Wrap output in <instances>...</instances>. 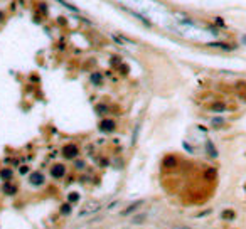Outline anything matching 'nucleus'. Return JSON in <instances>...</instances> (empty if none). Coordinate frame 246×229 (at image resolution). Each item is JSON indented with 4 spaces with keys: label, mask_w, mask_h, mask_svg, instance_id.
<instances>
[{
    "label": "nucleus",
    "mask_w": 246,
    "mask_h": 229,
    "mask_svg": "<svg viewBox=\"0 0 246 229\" xmlns=\"http://www.w3.org/2000/svg\"><path fill=\"white\" fill-rule=\"evenodd\" d=\"M143 204H145V200H137V202L130 204V206H128L127 209H123V211H122V216H130V214L137 212V211L140 209V207H143Z\"/></svg>",
    "instance_id": "3"
},
{
    "label": "nucleus",
    "mask_w": 246,
    "mask_h": 229,
    "mask_svg": "<svg viewBox=\"0 0 246 229\" xmlns=\"http://www.w3.org/2000/svg\"><path fill=\"white\" fill-rule=\"evenodd\" d=\"M67 199H69V202H76V200H79V194L78 192H71Z\"/></svg>",
    "instance_id": "13"
},
{
    "label": "nucleus",
    "mask_w": 246,
    "mask_h": 229,
    "mask_svg": "<svg viewBox=\"0 0 246 229\" xmlns=\"http://www.w3.org/2000/svg\"><path fill=\"white\" fill-rule=\"evenodd\" d=\"M206 148L209 150L211 157H217V152H216V148H214V147H212V143H211V142H208V143H206Z\"/></svg>",
    "instance_id": "11"
},
{
    "label": "nucleus",
    "mask_w": 246,
    "mask_h": 229,
    "mask_svg": "<svg viewBox=\"0 0 246 229\" xmlns=\"http://www.w3.org/2000/svg\"><path fill=\"white\" fill-rule=\"evenodd\" d=\"M29 182L32 185H35V187H39V185H44L46 177H44V174H41V172H34V174H30Z\"/></svg>",
    "instance_id": "4"
},
{
    "label": "nucleus",
    "mask_w": 246,
    "mask_h": 229,
    "mask_svg": "<svg viewBox=\"0 0 246 229\" xmlns=\"http://www.w3.org/2000/svg\"><path fill=\"white\" fill-rule=\"evenodd\" d=\"M212 110H217V111H219V110H224V105L223 103H217L216 106H212Z\"/></svg>",
    "instance_id": "17"
},
{
    "label": "nucleus",
    "mask_w": 246,
    "mask_h": 229,
    "mask_svg": "<svg viewBox=\"0 0 246 229\" xmlns=\"http://www.w3.org/2000/svg\"><path fill=\"white\" fill-rule=\"evenodd\" d=\"M145 217H147V216H145V214H142V216H138V217H133V221H131V223H133V224H142V221H143Z\"/></svg>",
    "instance_id": "15"
},
{
    "label": "nucleus",
    "mask_w": 246,
    "mask_h": 229,
    "mask_svg": "<svg viewBox=\"0 0 246 229\" xmlns=\"http://www.w3.org/2000/svg\"><path fill=\"white\" fill-rule=\"evenodd\" d=\"M3 192H5L7 195H14L17 192V187H15V185H12L10 182H5V185H3Z\"/></svg>",
    "instance_id": "8"
},
{
    "label": "nucleus",
    "mask_w": 246,
    "mask_h": 229,
    "mask_svg": "<svg viewBox=\"0 0 246 229\" xmlns=\"http://www.w3.org/2000/svg\"><path fill=\"white\" fill-rule=\"evenodd\" d=\"M163 165H165V167H169V165H175V160L170 159V157H169V159H167L165 162H163Z\"/></svg>",
    "instance_id": "16"
},
{
    "label": "nucleus",
    "mask_w": 246,
    "mask_h": 229,
    "mask_svg": "<svg viewBox=\"0 0 246 229\" xmlns=\"http://www.w3.org/2000/svg\"><path fill=\"white\" fill-rule=\"evenodd\" d=\"M209 47H216V49H223V51H234V47L231 44H226V42H209Z\"/></svg>",
    "instance_id": "7"
},
{
    "label": "nucleus",
    "mask_w": 246,
    "mask_h": 229,
    "mask_svg": "<svg viewBox=\"0 0 246 229\" xmlns=\"http://www.w3.org/2000/svg\"><path fill=\"white\" fill-rule=\"evenodd\" d=\"M64 174H66V167H64L63 163H56V165H52L51 175L54 179H61V177H64Z\"/></svg>",
    "instance_id": "6"
},
{
    "label": "nucleus",
    "mask_w": 246,
    "mask_h": 229,
    "mask_svg": "<svg viewBox=\"0 0 246 229\" xmlns=\"http://www.w3.org/2000/svg\"><path fill=\"white\" fill-rule=\"evenodd\" d=\"M0 19H2V15H0Z\"/></svg>",
    "instance_id": "21"
},
{
    "label": "nucleus",
    "mask_w": 246,
    "mask_h": 229,
    "mask_svg": "<svg viewBox=\"0 0 246 229\" xmlns=\"http://www.w3.org/2000/svg\"><path fill=\"white\" fill-rule=\"evenodd\" d=\"M19 172H20L22 175H24V174H27V172H29V167H27V165H26V167H20V170H19Z\"/></svg>",
    "instance_id": "18"
},
{
    "label": "nucleus",
    "mask_w": 246,
    "mask_h": 229,
    "mask_svg": "<svg viewBox=\"0 0 246 229\" xmlns=\"http://www.w3.org/2000/svg\"><path fill=\"white\" fill-rule=\"evenodd\" d=\"M122 73H123V74H127V73H128V67L125 66V64H122Z\"/></svg>",
    "instance_id": "20"
},
{
    "label": "nucleus",
    "mask_w": 246,
    "mask_h": 229,
    "mask_svg": "<svg viewBox=\"0 0 246 229\" xmlns=\"http://www.w3.org/2000/svg\"><path fill=\"white\" fill-rule=\"evenodd\" d=\"M84 167V162H76V169H83Z\"/></svg>",
    "instance_id": "19"
},
{
    "label": "nucleus",
    "mask_w": 246,
    "mask_h": 229,
    "mask_svg": "<svg viewBox=\"0 0 246 229\" xmlns=\"http://www.w3.org/2000/svg\"><path fill=\"white\" fill-rule=\"evenodd\" d=\"M223 217H224V219H233V217H234V212H233V211H224V212H223Z\"/></svg>",
    "instance_id": "14"
},
{
    "label": "nucleus",
    "mask_w": 246,
    "mask_h": 229,
    "mask_svg": "<svg viewBox=\"0 0 246 229\" xmlns=\"http://www.w3.org/2000/svg\"><path fill=\"white\" fill-rule=\"evenodd\" d=\"M91 83L96 84V86H99V84L103 83V76H101L99 73H93V74H91Z\"/></svg>",
    "instance_id": "10"
},
{
    "label": "nucleus",
    "mask_w": 246,
    "mask_h": 229,
    "mask_svg": "<svg viewBox=\"0 0 246 229\" xmlns=\"http://www.w3.org/2000/svg\"><path fill=\"white\" fill-rule=\"evenodd\" d=\"M98 211H99V204L98 202H90L79 214H78V217H84V216H88V214H91V212H98Z\"/></svg>",
    "instance_id": "5"
},
{
    "label": "nucleus",
    "mask_w": 246,
    "mask_h": 229,
    "mask_svg": "<svg viewBox=\"0 0 246 229\" xmlns=\"http://www.w3.org/2000/svg\"><path fill=\"white\" fill-rule=\"evenodd\" d=\"M12 175H14L12 169H3L2 172H0V179H2V180H10Z\"/></svg>",
    "instance_id": "9"
},
{
    "label": "nucleus",
    "mask_w": 246,
    "mask_h": 229,
    "mask_svg": "<svg viewBox=\"0 0 246 229\" xmlns=\"http://www.w3.org/2000/svg\"><path fill=\"white\" fill-rule=\"evenodd\" d=\"M116 128V123L111 120V118H105V120L99 123V130L103 131V133H111V131H115Z\"/></svg>",
    "instance_id": "2"
},
{
    "label": "nucleus",
    "mask_w": 246,
    "mask_h": 229,
    "mask_svg": "<svg viewBox=\"0 0 246 229\" xmlns=\"http://www.w3.org/2000/svg\"><path fill=\"white\" fill-rule=\"evenodd\" d=\"M78 155H79V148H78L74 143H69V145H66L63 148V157H64V159H67V160L76 159Z\"/></svg>",
    "instance_id": "1"
},
{
    "label": "nucleus",
    "mask_w": 246,
    "mask_h": 229,
    "mask_svg": "<svg viewBox=\"0 0 246 229\" xmlns=\"http://www.w3.org/2000/svg\"><path fill=\"white\" fill-rule=\"evenodd\" d=\"M61 214H71V204H63L61 206Z\"/></svg>",
    "instance_id": "12"
}]
</instances>
